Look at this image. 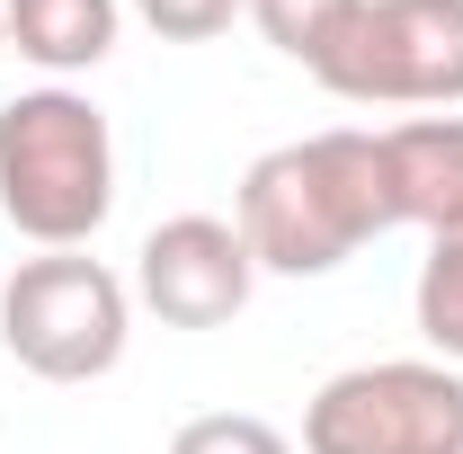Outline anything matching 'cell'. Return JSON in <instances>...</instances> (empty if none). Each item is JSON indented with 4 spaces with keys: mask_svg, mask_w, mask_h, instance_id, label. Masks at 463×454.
<instances>
[{
    "mask_svg": "<svg viewBox=\"0 0 463 454\" xmlns=\"http://www.w3.org/2000/svg\"><path fill=\"white\" fill-rule=\"evenodd\" d=\"M232 223H241L250 259L268 277H330V268H347L365 241L392 232L383 134L330 125V134H303V143L259 152L250 178H241Z\"/></svg>",
    "mask_w": 463,
    "mask_h": 454,
    "instance_id": "cell-1",
    "label": "cell"
},
{
    "mask_svg": "<svg viewBox=\"0 0 463 454\" xmlns=\"http://www.w3.org/2000/svg\"><path fill=\"white\" fill-rule=\"evenodd\" d=\"M0 214L36 250H80L116 214V134L80 90H27L0 108Z\"/></svg>",
    "mask_w": 463,
    "mask_h": 454,
    "instance_id": "cell-2",
    "label": "cell"
},
{
    "mask_svg": "<svg viewBox=\"0 0 463 454\" xmlns=\"http://www.w3.org/2000/svg\"><path fill=\"white\" fill-rule=\"evenodd\" d=\"M134 339V285L108 259L45 250L18 259V277L0 285V347L36 374V383H99Z\"/></svg>",
    "mask_w": 463,
    "mask_h": 454,
    "instance_id": "cell-3",
    "label": "cell"
},
{
    "mask_svg": "<svg viewBox=\"0 0 463 454\" xmlns=\"http://www.w3.org/2000/svg\"><path fill=\"white\" fill-rule=\"evenodd\" d=\"M312 80L347 108H463V0H356Z\"/></svg>",
    "mask_w": 463,
    "mask_h": 454,
    "instance_id": "cell-4",
    "label": "cell"
},
{
    "mask_svg": "<svg viewBox=\"0 0 463 454\" xmlns=\"http://www.w3.org/2000/svg\"><path fill=\"white\" fill-rule=\"evenodd\" d=\"M303 454H463V374L437 356L347 365L303 410Z\"/></svg>",
    "mask_w": 463,
    "mask_h": 454,
    "instance_id": "cell-5",
    "label": "cell"
},
{
    "mask_svg": "<svg viewBox=\"0 0 463 454\" xmlns=\"http://www.w3.org/2000/svg\"><path fill=\"white\" fill-rule=\"evenodd\" d=\"M250 285H259V259L223 214H170L134 250V303L161 330H223L250 303Z\"/></svg>",
    "mask_w": 463,
    "mask_h": 454,
    "instance_id": "cell-6",
    "label": "cell"
},
{
    "mask_svg": "<svg viewBox=\"0 0 463 454\" xmlns=\"http://www.w3.org/2000/svg\"><path fill=\"white\" fill-rule=\"evenodd\" d=\"M383 187H392V223L419 232L463 223V116L383 125Z\"/></svg>",
    "mask_w": 463,
    "mask_h": 454,
    "instance_id": "cell-7",
    "label": "cell"
},
{
    "mask_svg": "<svg viewBox=\"0 0 463 454\" xmlns=\"http://www.w3.org/2000/svg\"><path fill=\"white\" fill-rule=\"evenodd\" d=\"M0 27L36 71H99L116 54L125 9L116 0H0Z\"/></svg>",
    "mask_w": 463,
    "mask_h": 454,
    "instance_id": "cell-8",
    "label": "cell"
},
{
    "mask_svg": "<svg viewBox=\"0 0 463 454\" xmlns=\"http://www.w3.org/2000/svg\"><path fill=\"white\" fill-rule=\"evenodd\" d=\"M419 339L463 365V223L428 232V259H419Z\"/></svg>",
    "mask_w": 463,
    "mask_h": 454,
    "instance_id": "cell-9",
    "label": "cell"
},
{
    "mask_svg": "<svg viewBox=\"0 0 463 454\" xmlns=\"http://www.w3.org/2000/svg\"><path fill=\"white\" fill-rule=\"evenodd\" d=\"M347 9L356 0H250V18H259V36L277 45V54H294L303 71L330 54V36L347 27Z\"/></svg>",
    "mask_w": 463,
    "mask_h": 454,
    "instance_id": "cell-10",
    "label": "cell"
},
{
    "mask_svg": "<svg viewBox=\"0 0 463 454\" xmlns=\"http://www.w3.org/2000/svg\"><path fill=\"white\" fill-rule=\"evenodd\" d=\"M170 454H294V437L259 410H205L170 437Z\"/></svg>",
    "mask_w": 463,
    "mask_h": 454,
    "instance_id": "cell-11",
    "label": "cell"
},
{
    "mask_svg": "<svg viewBox=\"0 0 463 454\" xmlns=\"http://www.w3.org/2000/svg\"><path fill=\"white\" fill-rule=\"evenodd\" d=\"M241 9H250V0H134V18H143L152 36H170V45H205V36H223Z\"/></svg>",
    "mask_w": 463,
    "mask_h": 454,
    "instance_id": "cell-12",
    "label": "cell"
},
{
    "mask_svg": "<svg viewBox=\"0 0 463 454\" xmlns=\"http://www.w3.org/2000/svg\"><path fill=\"white\" fill-rule=\"evenodd\" d=\"M0 54H9V27H0Z\"/></svg>",
    "mask_w": 463,
    "mask_h": 454,
    "instance_id": "cell-13",
    "label": "cell"
}]
</instances>
